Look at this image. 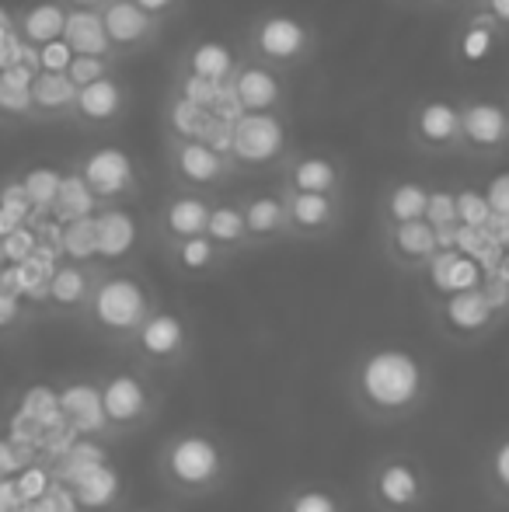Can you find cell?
<instances>
[{
	"instance_id": "83f0119b",
	"label": "cell",
	"mask_w": 509,
	"mask_h": 512,
	"mask_svg": "<svg viewBox=\"0 0 509 512\" xmlns=\"http://www.w3.org/2000/svg\"><path fill=\"white\" fill-rule=\"evenodd\" d=\"M133 241V223L123 213H105L102 220H95V251L102 255H123Z\"/></svg>"
},
{
	"instance_id": "ba28073f",
	"label": "cell",
	"mask_w": 509,
	"mask_h": 512,
	"mask_svg": "<svg viewBox=\"0 0 509 512\" xmlns=\"http://www.w3.org/2000/svg\"><path fill=\"white\" fill-rule=\"evenodd\" d=\"M98 18H102L105 39H109V49L119 63L136 60V56L157 49L164 39V28H168L164 21L140 11L133 0H105L98 7Z\"/></svg>"
},
{
	"instance_id": "8fae6325",
	"label": "cell",
	"mask_w": 509,
	"mask_h": 512,
	"mask_svg": "<svg viewBox=\"0 0 509 512\" xmlns=\"http://www.w3.org/2000/svg\"><path fill=\"white\" fill-rule=\"evenodd\" d=\"M241 60V49H234L227 39L220 35H199V39L185 42L178 49L175 63L171 70H182V74H196L203 81H217V84H227Z\"/></svg>"
},
{
	"instance_id": "7a4b0ae2",
	"label": "cell",
	"mask_w": 509,
	"mask_h": 512,
	"mask_svg": "<svg viewBox=\"0 0 509 512\" xmlns=\"http://www.w3.org/2000/svg\"><path fill=\"white\" fill-rule=\"evenodd\" d=\"M293 150L290 115H248L241 112L231 129V168L255 171L283 164Z\"/></svg>"
},
{
	"instance_id": "7c38bea8",
	"label": "cell",
	"mask_w": 509,
	"mask_h": 512,
	"mask_svg": "<svg viewBox=\"0 0 509 512\" xmlns=\"http://www.w3.org/2000/svg\"><path fill=\"white\" fill-rule=\"evenodd\" d=\"M363 380H367V391L374 401H381V405H405L415 394V387H419V370L401 352H381V356L370 359Z\"/></svg>"
},
{
	"instance_id": "9a60e30c",
	"label": "cell",
	"mask_w": 509,
	"mask_h": 512,
	"mask_svg": "<svg viewBox=\"0 0 509 512\" xmlns=\"http://www.w3.org/2000/svg\"><path fill=\"white\" fill-rule=\"evenodd\" d=\"M206 213H210V199L203 192L175 189L161 206V227L168 230L171 241L196 237L206 230Z\"/></svg>"
},
{
	"instance_id": "94428289",
	"label": "cell",
	"mask_w": 509,
	"mask_h": 512,
	"mask_svg": "<svg viewBox=\"0 0 509 512\" xmlns=\"http://www.w3.org/2000/svg\"><path fill=\"white\" fill-rule=\"evenodd\" d=\"M0 262H4V251H0Z\"/></svg>"
},
{
	"instance_id": "6da1fadb",
	"label": "cell",
	"mask_w": 509,
	"mask_h": 512,
	"mask_svg": "<svg viewBox=\"0 0 509 512\" xmlns=\"http://www.w3.org/2000/svg\"><path fill=\"white\" fill-rule=\"evenodd\" d=\"M318 49V25L297 11H283V7H265V11L252 14L245 25V42H241V53L248 60H258L283 74L311 67L318 60Z\"/></svg>"
},
{
	"instance_id": "8d00e7d4",
	"label": "cell",
	"mask_w": 509,
	"mask_h": 512,
	"mask_svg": "<svg viewBox=\"0 0 509 512\" xmlns=\"http://www.w3.org/2000/svg\"><path fill=\"white\" fill-rule=\"evenodd\" d=\"M95 464H102V450H98V446H91V443H70L60 478L67 481V485H74V481H81L84 474H88Z\"/></svg>"
},
{
	"instance_id": "4dcf8cb0",
	"label": "cell",
	"mask_w": 509,
	"mask_h": 512,
	"mask_svg": "<svg viewBox=\"0 0 509 512\" xmlns=\"http://www.w3.org/2000/svg\"><path fill=\"white\" fill-rule=\"evenodd\" d=\"M102 408H105V415H112V418H133L136 411L143 408L140 384L129 380V377L112 380L109 391H105V398H102Z\"/></svg>"
},
{
	"instance_id": "ffe728a7",
	"label": "cell",
	"mask_w": 509,
	"mask_h": 512,
	"mask_svg": "<svg viewBox=\"0 0 509 512\" xmlns=\"http://www.w3.org/2000/svg\"><path fill=\"white\" fill-rule=\"evenodd\" d=\"M426 196H429V185L419 182V178H394L381 192V213L391 223L419 220L426 213Z\"/></svg>"
},
{
	"instance_id": "9f6ffc18",
	"label": "cell",
	"mask_w": 509,
	"mask_h": 512,
	"mask_svg": "<svg viewBox=\"0 0 509 512\" xmlns=\"http://www.w3.org/2000/svg\"><path fill=\"white\" fill-rule=\"evenodd\" d=\"M63 7H84V11H98L105 0H60Z\"/></svg>"
},
{
	"instance_id": "30bf717a",
	"label": "cell",
	"mask_w": 509,
	"mask_h": 512,
	"mask_svg": "<svg viewBox=\"0 0 509 512\" xmlns=\"http://www.w3.org/2000/svg\"><path fill=\"white\" fill-rule=\"evenodd\" d=\"M74 168H77V175L84 178V185H88V192H91L95 203H112L116 196L136 189L133 161H129L123 150H116V147L91 150V154H84Z\"/></svg>"
},
{
	"instance_id": "2e32d148",
	"label": "cell",
	"mask_w": 509,
	"mask_h": 512,
	"mask_svg": "<svg viewBox=\"0 0 509 512\" xmlns=\"http://www.w3.org/2000/svg\"><path fill=\"white\" fill-rule=\"evenodd\" d=\"M63 18H67V7L60 0H35V4L21 7L14 14V32L25 46H46V42H56L63 35Z\"/></svg>"
},
{
	"instance_id": "91938a15",
	"label": "cell",
	"mask_w": 509,
	"mask_h": 512,
	"mask_svg": "<svg viewBox=\"0 0 509 512\" xmlns=\"http://www.w3.org/2000/svg\"><path fill=\"white\" fill-rule=\"evenodd\" d=\"M405 4H426V0H405ZM429 4H440V0H429Z\"/></svg>"
},
{
	"instance_id": "f907efd6",
	"label": "cell",
	"mask_w": 509,
	"mask_h": 512,
	"mask_svg": "<svg viewBox=\"0 0 509 512\" xmlns=\"http://www.w3.org/2000/svg\"><path fill=\"white\" fill-rule=\"evenodd\" d=\"M482 196H485V203H489V209L496 216H509V182H506V175H499L496 182H492V189L482 192Z\"/></svg>"
},
{
	"instance_id": "680465c9",
	"label": "cell",
	"mask_w": 509,
	"mask_h": 512,
	"mask_svg": "<svg viewBox=\"0 0 509 512\" xmlns=\"http://www.w3.org/2000/svg\"><path fill=\"white\" fill-rule=\"evenodd\" d=\"M18 512H46V509H42V502H39V499H25V502L18 506Z\"/></svg>"
},
{
	"instance_id": "4316f807",
	"label": "cell",
	"mask_w": 509,
	"mask_h": 512,
	"mask_svg": "<svg viewBox=\"0 0 509 512\" xmlns=\"http://www.w3.org/2000/svg\"><path fill=\"white\" fill-rule=\"evenodd\" d=\"M433 279L443 290H468L478 283V269L468 258H457V251H436L433 255Z\"/></svg>"
},
{
	"instance_id": "836d02e7",
	"label": "cell",
	"mask_w": 509,
	"mask_h": 512,
	"mask_svg": "<svg viewBox=\"0 0 509 512\" xmlns=\"http://www.w3.org/2000/svg\"><path fill=\"white\" fill-rule=\"evenodd\" d=\"M60 251H67L74 258L95 255V220H91V213L67 223V230L60 234Z\"/></svg>"
},
{
	"instance_id": "5bb4252c",
	"label": "cell",
	"mask_w": 509,
	"mask_h": 512,
	"mask_svg": "<svg viewBox=\"0 0 509 512\" xmlns=\"http://www.w3.org/2000/svg\"><path fill=\"white\" fill-rule=\"evenodd\" d=\"M77 88L63 74L53 70H35L28 81V108H32V122H67L70 105H74Z\"/></svg>"
},
{
	"instance_id": "b9f144b4",
	"label": "cell",
	"mask_w": 509,
	"mask_h": 512,
	"mask_svg": "<svg viewBox=\"0 0 509 512\" xmlns=\"http://www.w3.org/2000/svg\"><path fill=\"white\" fill-rule=\"evenodd\" d=\"M422 220H426L429 227H450V223H457L454 192H450V189H429Z\"/></svg>"
},
{
	"instance_id": "4fadbf2b",
	"label": "cell",
	"mask_w": 509,
	"mask_h": 512,
	"mask_svg": "<svg viewBox=\"0 0 509 512\" xmlns=\"http://www.w3.org/2000/svg\"><path fill=\"white\" fill-rule=\"evenodd\" d=\"M283 209H286V230L297 234L318 237L325 230H332L342 216V196H321V192H283Z\"/></svg>"
},
{
	"instance_id": "8992f818",
	"label": "cell",
	"mask_w": 509,
	"mask_h": 512,
	"mask_svg": "<svg viewBox=\"0 0 509 512\" xmlns=\"http://www.w3.org/2000/svg\"><path fill=\"white\" fill-rule=\"evenodd\" d=\"M161 140V154L175 189L203 192L206 196V192L224 189L231 182V161L224 154H217V150H210L203 140H178V136H161Z\"/></svg>"
},
{
	"instance_id": "7dc6e473",
	"label": "cell",
	"mask_w": 509,
	"mask_h": 512,
	"mask_svg": "<svg viewBox=\"0 0 509 512\" xmlns=\"http://www.w3.org/2000/svg\"><path fill=\"white\" fill-rule=\"evenodd\" d=\"M140 11H147L150 18H157V21H175V18H182L185 14V7H189V0H133Z\"/></svg>"
},
{
	"instance_id": "603a6c76",
	"label": "cell",
	"mask_w": 509,
	"mask_h": 512,
	"mask_svg": "<svg viewBox=\"0 0 509 512\" xmlns=\"http://www.w3.org/2000/svg\"><path fill=\"white\" fill-rule=\"evenodd\" d=\"M60 415L74 425L77 432H91L105 422L102 398L95 394V387H70L60 398Z\"/></svg>"
},
{
	"instance_id": "7bdbcfd3",
	"label": "cell",
	"mask_w": 509,
	"mask_h": 512,
	"mask_svg": "<svg viewBox=\"0 0 509 512\" xmlns=\"http://www.w3.org/2000/svg\"><path fill=\"white\" fill-rule=\"evenodd\" d=\"M381 492L387 502H412L415 499V478L412 471H405V467H391V471H384L381 478Z\"/></svg>"
},
{
	"instance_id": "ab89813d",
	"label": "cell",
	"mask_w": 509,
	"mask_h": 512,
	"mask_svg": "<svg viewBox=\"0 0 509 512\" xmlns=\"http://www.w3.org/2000/svg\"><path fill=\"white\" fill-rule=\"evenodd\" d=\"M56 185H60V175L56 171H49V168H35L32 175L21 182V189H25V196H28V206H53V199H56Z\"/></svg>"
},
{
	"instance_id": "f35d334b",
	"label": "cell",
	"mask_w": 509,
	"mask_h": 512,
	"mask_svg": "<svg viewBox=\"0 0 509 512\" xmlns=\"http://www.w3.org/2000/svg\"><path fill=\"white\" fill-rule=\"evenodd\" d=\"M21 411H25L28 418H35V422L46 429V425L60 422V398H56L53 391H46V387H35V391L25 394V405H21Z\"/></svg>"
},
{
	"instance_id": "7402d4cb",
	"label": "cell",
	"mask_w": 509,
	"mask_h": 512,
	"mask_svg": "<svg viewBox=\"0 0 509 512\" xmlns=\"http://www.w3.org/2000/svg\"><path fill=\"white\" fill-rule=\"evenodd\" d=\"M391 248L405 262H429L440 251V244H436V230L419 216V220L391 223Z\"/></svg>"
},
{
	"instance_id": "ac0fdd59",
	"label": "cell",
	"mask_w": 509,
	"mask_h": 512,
	"mask_svg": "<svg viewBox=\"0 0 509 512\" xmlns=\"http://www.w3.org/2000/svg\"><path fill=\"white\" fill-rule=\"evenodd\" d=\"M60 39L67 42L74 56H112L98 11L67 7V18H63V35H60ZM112 60H116V56H112Z\"/></svg>"
},
{
	"instance_id": "f5cc1de1",
	"label": "cell",
	"mask_w": 509,
	"mask_h": 512,
	"mask_svg": "<svg viewBox=\"0 0 509 512\" xmlns=\"http://www.w3.org/2000/svg\"><path fill=\"white\" fill-rule=\"evenodd\" d=\"M21 499L18 492H14V485H7L4 478H0V512H18Z\"/></svg>"
},
{
	"instance_id": "484cf974",
	"label": "cell",
	"mask_w": 509,
	"mask_h": 512,
	"mask_svg": "<svg viewBox=\"0 0 509 512\" xmlns=\"http://www.w3.org/2000/svg\"><path fill=\"white\" fill-rule=\"evenodd\" d=\"M53 209L63 223L77 220V216H88L95 209V199H91L88 185L84 178L77 175V168H67V175H60V185H56V199H53Z\"/></svg>"
},
{
	"instance_id": "52a82bcc",
	"label": "cell",
	"mask_w": 509,
	"mask_h": 512,
	"mask_svg": "<svg viewBox=\"0 0 509 512\" xmlns=\"http://www.w3.org/2000/svg\"><path fill=\"white\" fill-rule=\"evenodd\" d=\"M234 102H238L241 112L248 115H290V102H293V88H290V74L283 70H272L258 60H248L241 53L238 67H234L231 81Z\"/></svg>"
},
{
	"instance_id": "d6a6232c",
	"label": "cell",
	"mask_w": 509,
	"mask_h": 512,
	"mask_svg": "<svg viewBox=\"0 0 509 512\" xmlns=\"http://www.w3.org/2000/svg\"><path fill=\"white\" fill-rule=\"evenodd\" d=\"M112 70H119V60H112V56H70L67 67H63V77L74 88H84V84L98 81V77L112 74Z\"/></svg>"
},
{
	"instance_id": "f6af8a7d",
	"label": "cell",
	"mask_w": 509,
	"mask_h": 512,
	"mask_svg": "<svg viewBox=\"0 0 509 512\" xmlns=\"http://www.w3.org/2000/svg\"><path fill=\"white\" fill-rule=\"evenodd\" d=\"M74 436H77L74 425H70L67 418H60V422H53V425H46V429H42L39 446H42L46 453H63V450H70Z\"/></svg>"
},
{
	"instance_id": "681fc988",
	"label": "cell",
	"mask_w": 509,
	"mask_h": 512,
	"mask_svg": "<svg viewBox=\"0 0 509 512\" xmlns=\"http://www.w3.org/2000/svg\"><path fill=\"white\" fill-rule=\"evenodd\" d=\"M39 502H42V509H46V512H74L77 509L74 495L63 492V485H53V488L46 485V492L39 495Z\"/></svg>"
},
{
	"instance_id": "277c9868",
	"label": "cell",
	"mask_w": 509,
	"mask_h": 512,
	"mask_svg": "<svg viewBox=\"0 0 509 512\" xmlns=\"http://www.w3.org/2000/svg\"><path fill=\"white\" fill-rule=\"evenodd\" d=\"M133 102H136L133 84H129L119 70H112V74H105V77H98V81L77 88L67 122L74 129H81V133H91V136L112 133V129H119L129 119Z\"/></svg>"
},
{
	"instance_id": "ee69618b",
	"label": "cell",
	"mask_w": 509,
	"mask_h": 512,
	"mask_svg": "<svg viewBox=\"0 0 509 512\" xmlns=\"http://www.w3.org/2000/svg\"><path fill=\"white\" fill-rule=\"evenodd\" d=\"M39 439H42V425L35 422V418H28L25 411H18V415H14V422H11V443L18 446V450H14V457H28V450H32V446H39Z\"/></svg>"
},
{
	"instance_id": "db71d44e",
	"label": "cell",
	"mask_w": 509,
	"mask_h": 512,
	"mask_svg": "<svg viewBox=\"0 0 509 512\" xmlns=\"http://www.w3.org/2000/svg\"><path fill=\"white\" fill-rule=\"evenodd\" d=\"M14 314H18V300H14V293H7L4 286H0V324H7Z\"/></svg>"
},
{
	"instance_id": "bcb514c9",
	"label": "cell",
	"mask_w": 509,
	"mask_h": 512,
	"mask_svg": "<svg viewBox=\"0 0 509 512\" xmlns=\"http://www.w3.org/2000/svg\"><path fill=\"white\" fill-rule=\"evenodd\" d=\"M35 248V237L28 234L25 227H14L4 234V241H0V251H4L7 262H21V258H28Z\"/></svg>"
},
{
	"instance_id": "e575fe53",
	"label": "cell",
	"mask_w": 509,
	"mask_h": 512,
	"mask_svg": "<svg viewBox=\"0 0 509 512\" xmlns=\"http://www.w3.org/2000/svg\"><path fill=\"white\" fill-rule=\"evenodd\" d=\"M178 342H182V324L171 314H157L154 321H147V328H143V345H147L150 352H171Z\"/></svg>"
},
{
	"instance_id": "6f0895ef",
	"label": "cell",
	"mask_w": 509,
	"mask_h": 512,
	"mask_svg": "<svg viewBox=\"0 0 509 512\" xmlns=\"http://www.w3.org/2000/svg\"><path fill=\"white\" fill-rule=\"evenodd\" d=\"M499 478L509 481V450H506V446L499 450Z\"/></svg>"
},
{
	"instance_id": "cb8c5ba5",
	"label": "cell",
	"mask_w": 509,
	"mask_h": 512,
	"mask_svg": "<svg viewBox=\"0 0 509 512\" xmlns=\"http://www.w3.org/2000/svg\"><path fill=\"white\" fill-rule=\"evenodd\" d=\"M206 237L213 244H245L248 241V230H245V216H241V206L234 203H210V213H206Z\"/></svg>"
},
{
	"instance_id": "3957f363",
	"label": "cell",
	"mask_w": 509,
	"mask_h": 512,
	"mask_svg": "<svg viewBox=\"0 0 509 512\" xmlns=\"http://www.w3.org/2000/svg\"><path fill=\"white\" fill-rule=\"evenodd\" d=\"M461 150L457 157L499 161L509 150V108L499 95H468L457 102Z\"/></svg>"
},
{
	"instance_id": "74e56055",
	"label": "cell",
	"mask_w": 509,
	"mask_h": 512,
	"mask_svg": "<svg viewBox=\"0 0 509 512\" xmlns=\"http://www.w3.org/2000/svg\"><path fill=\"white\" fill-rule=\"evenodd\" d=\"M46 290H49V297L60 300V304H77V300L84 297V290H88V283H84L81 269H53Z\"/></svg>"
},
{
	"instance_id": "d590c367",
	"label": "cell",
	"mask_w": 509,
	"mask_h": 512,
	"mask_svg": "<svg viewBox=\"0 0 509 512\" xmlns=\"http://www.w3.org/2000/svg\"><path fill=\"white\" fill-rule=\"evenodd\" d=\"M454 209H457V223H461V227H485L492 216L489 203H485V196L478 189L454 192Z\"/></svg>"
},
{
	"instance_id": "816d5d0a",
	"label": "cell",
	"mask_w": 509,
	"mask_h": 512,
	"mask_svg": "<svg viewBox=\"0 0 509 512\" xmlns=\"http://www.w3.org/2000/svg\"><path fill=\"white\" fill-rule=\"evenodd\" d=\"M293 512H335V502L328 499V495H304V499H297V506H293Z\"/></svg>"
},
{
	"instance_id": "5b68a950",
	"label": "cell",
	"mask_w": 509,
	"mask_h": 512,
	"mask_svg": "<svg viewBox=\"0 0 509 512\" xmlns=\"http://www.w3.org/2000/svg\"><path fill=\"white\" fill-rule=\"evenodd\" d=\"M405 140L419 157H457L461 150V119L457 102L447 95H426L412 102L405 115Z\"/></svg>"
},
{
	"instance_id": "9c48e42d",
	"label": "cell",
	"mask_w": 509,
	"mask_h": 512,
	"mask_svg": "<svg viewBox=\"0 0 509 512\" xmlns=\"http://www.w3.org/2000/svg\"><path fill=\"white\" fill-rule=\"evenodd\" d=\"M283 178L279 189L283 192H321V196H342L346 192V161L332 150H297L286 154L279 164Z\"/></svg>"
},
{
	"instance_id": "44dd1931",
	"label": "cell",
	"mask_w": 509,
	"mask_h": 512,
	"mask_svg": "<svg viewBox=\"0 0 509 512\" xmlns=\"http://www.w3.org/2000/svg\"><path fill=\"white\" fill-rule=\"evenodd\" d=\"M210 122V112L189 98L168 91L161 105V136H178V140H199V133Z\"/></svg>"
},
{
	"instance_id": "d6986e66",
	"label": "cell",
	"mask_w": 509,
	"mask_h": 512,
	"mask_svg": "<svg viewBox=\"0 0 509 512\" xmlns=\"http://www.w3.org/2000/svg\"><path fill=\"white\" fill-rule=\"evenodd\" d=\"M241 206L245 216V230L252 241H269V237L286 234V209L279 192H262V196H248Z\"/></svg>"
},
{
	"instance_id": "c3c4849f",
	"label": "cell",
	"mask_w": 509,
	"mask_h": 512,
	"mask_svg": "<svg viewBox=\"0 0 509 512\" xmlns=\"http://www.w3.org/2000/svg\"><path fill=\"white\" fill-rule=\"evenodd\" d=\"M46 474L39 471V467H28L25 474H21L18 481H14V492H18V499L25 502V499H39L42 492H46Z\"/></svg>"
},
{
	"instance_id": "11a10c76",
	"label": "cell",
	"mask_w": 509,
	"mask_h": 512,
	"mask_svg": "<svg viewBox=\"0 0 509 512\" xmlns=\"http://www.w3.org/2000/svg\"><path fill=\"white\" fill-rule=\"evenodd\" d=\"M18 467V457H14V446L0 443V478H7V474Z\"/></svg>"
},
{
	"instance_id": "f1b7e54d",
	"label": "cell",
	"mask_w": 509,
	"mask_h": 512,
	"mask_svg": "<svg viewBox=\"0 0 509 512\" xmlns=\"http://www.w3.org/2000/svg\"><path fill=\"white\" fill-rule=\"evenodd\" d=\"M74 488H77L74 502H81V506H105V502L116 495L119 481L105 464H95L81 481H74Z\"/></svg>"
},
{
	"instance_id": "d4e9b609",
	"label": "cell",
	"mask_w": 509,
	"mask_h": 512,
	"mask_svg": "<svg viewBox=\"0 0 509 512\" xmlns=\"http://www.w3.org/2000/svg\"><path fill=\"white\" fill-rule=\"evenodd\" d=\"M171 464H175L178 478L203 481L217 471V453H213V446L203 443V439H185V443H178L175 453H171Z\"/></svg>"
},
{
	"instance_id": "1f68e13d",
	"label": "cell",
	"mask_w": 509,
	"mask_h": 512,
	"mask_svg": "<svg viewBox=\"0 0 509 512\" xmlns=\"http://www.w3.org/2000/svg\"><path fill=\"white\" fill-rule=\"evenodd\" d=\"M224 88H227V84L203 81V77H196V74H182V70H171V88L168 91H175V95L189 98V102L203 105L206 112H210L213 102H217L220 91H224Z\"/></svg>"
},
{
	"instance_id": "e0dca14e",
	"label": "cell",
	"mask_w": 509,
	"mask_h": 512,
	"mask_svg": "<svg viewBox=\"0 0 509 512\" xmlns=\"http://www.w3.org/2000/svg\"><path fill=\"white\" fill-rule=\"evenodd\" d=\"M95 310L112 328H129V324H136L143 314V290L133 279H112V283H105L102 290H98Z\"/></svg>"
},
{
	"instance_id": "60d3db41",
	"label": "cell",
	"mask_w": 509,
	"mask_h": 512,
	"mask_svg": "<svg viewBox=\"0 0 509 512\" xmlns=\"http://www.w3.org/2000/svg\"><path fill=\"white\" fill-rule=\"evenodd\" d=\"M175 244H178V258H182V265H189V269H206V265L217 258V244L206 234L182 237V241H175Z\"/></svg>"
},
{
	"instance_id": "f546056e",
	"label": "cell",
	"mask_w": 509,
	"mask_h": 512,
	"mask_svg": "<svg viewBox=\"0 0 509 512\" xmlns=\"http://www.w3.org/2000/svg\"><path fill=\"white\" fill-rule=\"evenodd\" d=\"M450 321L461 324V328H478V324L489 321L492 314V304L485 300V293H478L475 286H468V290H457V297L450 300Z\"/></svg>"
}]
</instances>
